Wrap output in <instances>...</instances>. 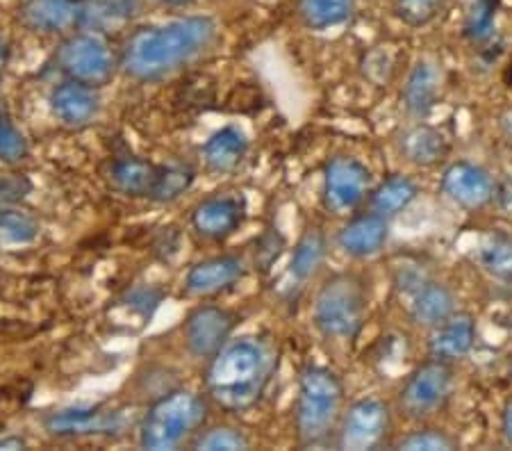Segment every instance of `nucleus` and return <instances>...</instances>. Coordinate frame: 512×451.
<instances>
[{"label":"nucleus","mask_w":512,"mask_h":451,"mask_svg":"<svg viewBox=\"0 0 512 451\" xmlns=\"http://www.w3.org/2000/svg\"><path fill=\"white\" fill-rule=\"evenodd\" d=\"M478 265L497 281H512V235L490 231L481 237L476 249Z\"/></svg>","instance_id":"a878e982"},{"label":"nucleus","mask_w":512,"mask_h":451,"mask_svg":"<svg viewBox=\"0 0 512 451\" xmlns=\"http://www.w3.org/2000/svg\"><path fill=\"white\" fill-rule=\"evenodd\" d=\"M285 244H287L285 235L280 233L278 228L269 226L267 231H264L258 240H255V249H253L255 269H260V272H269V269L280 260V256H283Z\"/></svg>","instance_id":"c9c22d12"},{"label":"nucleus","mask_w":512,"mask_h":451,"mask_svg":"<svg viewBox=\"0 0 512 451\" xmlns=\"http://www.w3.org/2000/svg\"><path fill=\"white\" fill-rule=\"evenodd\" d=\"M326 251L328 242L324 233L317 231V228L305 231L301 235V240L294 246L292 260H289V276L299 283L310 281V278L319 272V267L324 265Z\"/></svg>","instance_id":"bb28decb"},{"label":"nucleus","mask_w":512,"mask_h":451,"mask_svg":"<svg viewBox=\"0 0 512 451\" xmlns=\"http://www.w3.org/2000/svg\"><path fill=\"white\" fill-rule=\"evenodd\" d=\"M160 164L142 158H119L110 164L107 178L114 190L132 199H153L158 185Z\"/></svg>","instance_id":"5701e85b"},{"label":"nucleus","mask_w":512,"mask_h":451,"mask_svg":"<svg viewBox=\"0 0 512 451\" xmlns=\"http://www.w3.org/2000/svg\"><path fill=\"white\" fill-rule=\"evenodd\" d=\"M217 23L210 16H180L160 26H146L126 39L119 67L128 78L158 82L210 51Z\"/></svg>","instance_id":"f257e3e1"},{"label":"nucleus","mask_w":512,"mask_h":451,"mask_svg":"<svg viewBox=\"0 0 512 451\" xmlns=\"http://www.w3.org/2000/svg\"><path fill=\"white\" fill-rule=\"evenodd\" d=\"M367 285L360 276H328L312 301V324L324 340L353 342L367 322Z\"/></svg>","instance_id":"20e7f679"},{"label":"nucleus","mask_w":512,"mask_h":451,"mask_svg":"<svg viewBox=\"0 0 512 451\" xmlns=\"http://www.w3.org/2000/svg\"><path fill=\"white\" fill-rule=\"evenodd\" d=\"M28 155V139L14 126L10 117L0 112V162L19 164Z\"/></svg>","instance_id":"e433bc0d"},{"label":"nucleus","mask_w":512,"mask_h":451,"mask_svg":"<svg viewBox=\"0 0 512 451\" xmlns=\"http://www.w3.org/2000/svg\"><path fill=\"white\" fill-rule=\"evenodd\" d=\"M344 415V385L328 367L310 365L301 372L294 404L296 436L303 447H319L337 436Z\"/></svg>","instance_id":"7ed1b4c3"},{"label":"nucleus","mask_w":512,"mask_h":451,"mask_svg":"<svg viewBox=\"0 0 512 451\" xmlns=\"http://www.w3.org/2000/svg\"><path fill=\"white\" fill-rule=\"evenodd\" d=\"M244 260L237 256H214L196 262L185 276V290L192 297H212L230 290L244 278Z\"/></svg>","instance_id":"a211bd4d"},{"label":"nucleus","mask_w":512,"mask_h":451,"mask_svg":"<svg viewBox=\"0 0 512 451\" xmlns=\"http://www.w3.org/2000/svg\"><path fill=\"white\" fill-rule=\"evenodd\" d=\"M139 10H142L139 0H80L78 28L105 35L128 26Z\"/></svg>","instance_id":"4be33fe9"},{"label":"nucleus","mask_w":512,"mask_h":451,"mask_svg":"<svg viewBox=\"0 0 512 451\" xmlns=\"http://www.w3.org/2000/svg\"><path fill=\"white\" fill-rule=\"evenodd\" d=\"M210 408L201 395L171 390L155 399L139 424V445L153 451L178 449L192 442L208 422Z\"/></svg>","instance_id":"39448f33"},{"label":"nucleus","mask_w":512,"mask_h":451,"mask_svg":"<svg viewBox=\"0 0 512 451\" xmlns=\"http://www.w3.org/2000/svg\"><path fill=\"white\" fill-rule=\"evenodd\" d=\"M5 64H7V46H5L3 37H0V69H3Z\"/></svg>","instance_id":"79ce46f5"},{"label":"nucleus","mask_w":512,"mask_h":451,"mask_svg":"<svg viewBox=\"0 0 512 451\" xmlns=\"http://www.w3.org/2000/svg\"><path fill=\"white\" fill-rule=\"evenodd\" d=\"M203 162L214 174H230L249 153V137L242 128L224 126L203 144Z\"/></svg>","instance_id":"b1692460"},{"label":"nucleus","mask_w":512,"mask_h":451,"mask_svg":"<svg viewBox=\"0 0 512 451\" xmlns=\"http://www.w3.org/2000/svg\"><path fill=\"white\" fill-rule=\"evenodd\" d=\"M55 62L69 80H78L89 87H103L114 78L117 62L103 35L80 30L66 37L57 46Z\"/></svg>","instance_id":"0eeeda50"},{"label":"nucleus","mask_w":512,"mask_h":451,"mask_svg":"<svg viewBox=\"0 0 512 451\" xmlns=\"http://www.w3.org/2000/svg\"><path fill=\"white\" fill-rule=\"evenodd\" d=\"M30 180L23 176H7L0 178V208L5 205H14L19 203L21 199H26L30 192Z\"/></svg>","instance_id":"4c0bfd02"},{"label":"nucleus","mask_w":512,"mask_h":451,"mask_svg":"<svg viewBox=\"0 0 512 451\" xmlns=\"http://www.w3.org/2000/svg\"><path fill=\"white\" fill-rule=\"evenodd\" d=\"M419 196V187L415 180L403 174H394L385 178L381 185H376L369 192V205L371 210L378 212L387 219L401 215L403 210L410 208V203Z\"/></svg>","instance_id":"393cba45"},{"label":"nucleus","mask_w":512,"mask_h":451,"mask_svg":"<svg viewBox=\"0 0 512 451\" xmlns=\"http://www.w3.org/2000/svg\"><path fill=\"white\" fill-rule=\"evenodd\" d=\"M355 12V0H299V16L308 30L340 28Z\"/></svg>","instance_id":"cd10ccee"},{"label":"nucleus","mask_w":512,"mask_h":451,"mask_svg":"<svg viewBox=\"0 0 512 451\" xmlns=\"http://www.w3.org/2000/svg\"><path fill=\"white\" fill-rule=\"evenodd\" d=\"M244 201L239 196H208L192 212V228L210 242H224L244 224Z\"/></svg>","instance_id":"4468645a"},{"label":"nucleus","mask_w":512,"mask_h":451,"mask_svg":"<svg viewBox=\"0 0 512 451\" xmlns=\"http://www.w3.org/2000/svg\"><path fill=\"white\" fill-rule=\"evenodd\" d=\"M396 149H399L401 158L412 164V167L435 169L442 162H447L451 144L435 126L419 121L415 126L403 130L399 142H396Z\"/></svg>","instance_id":"6ab92c4d"},{"label":"nucleus","mask_w":512,"mask_h":451,"mask_svg":"<svg viewBox=\"0 0 512 451\" xmlns=\"http://www.w3.org/2000/svg\"><path fill=\"white\" fill-rule=\"evenodd\" d=\"M396 449L406 451H451L458 449V440L444 429H433V426H424V429L410 431L396 442Z\"/></svg>","instance_id":"72a5a7b5"},{"label":"nucleus","mask_w":512,"mask_h":451,"mask_svg":"<svg viewBox=\"0 0 512 451\" xmlns=\"http://www.w3.org/2000/svg\"><path fill=\"white\" fill-rule=\"evenodd\" d=\"M28 442L21 436H0V449H26Z\"/></svg>","instance_id":"ea45409f"},{"label":"nucleus","mask_w":512,"mask_h":451,"mask_svg":"<svg viewBox=\"0 0 512 451\" xmlns=\"http://www.w3.org/2000/svg\"><path fill=\"white\" fill-rule=\"evenodd\" d=\"M0 237L12 244L35 242L39 237V221L30 212L5 205V208H0Z\"/></svg>","instance_id":"7c9ffc66"},{"label":"nucleus","mask_w":512,"mask_h":451,"mask_svg":"<svg viewBox=\"0 0 512 451\" xmlns=\"http://www.w3.org/2000/svg\"><path fill=\"white\" fill-rule=\"evenodd\" d=\"M80 0H21L19 21L39 35H62L78 26Z\"/></svg>","instance_id":"aec40b11"},{"label":"nucleus","mask_w":512,"mask_h":451,"mask_svg":"<svg viewBox=\"0 0 512 451\" xmlns=\"http://www.w3.org/2000/svg\"><path fill=\"white\" fill-rule=\"evenodd\" d=\"M194 449L205 451H235V449H249L251 440L246 438V433L233 426H212V429H201L198 436L192 440Z\"/></svg>","instance_id":"473e14b6"},{"label":"nucleus","mask_w":512,"mask_h":451,"mask_svg":"<svg viewBox=\"0 0 512 451\" xmlns=\"http://www.w3.org/2000/svg\"><path fill=\"white\" fill-rule=\"evenodd\" d=\"M371 169L353 155H335L324 167L321 201L333 215H351L371 192Z\"/></svg>","instance_id":"6e6552de"},{"label":"nucleus","mask_w":512,"mask_h":451,"mask_svg":"<svg viewBox=\"0 0 512 451\" xmlns=\"http://www.w3.org/2000/svg\"><path fill=\"white\" fill-rule=\"evenodd\" d=\"M501 436L506 440V445L512 447V397L501 410Z\"/></svg>","instance_id":"58836bf2"},{"label":"nucleus","mask_w":512,"mask_h":451,"mask_svg":"<svg viewBox=\"0 0 512 451\" xmlns=\"http://www.w3.org/2000/svg\"><path fill=\"white\" fill-rule=\"evenodd\" d=\"M442 73L433 62L421 60L410 69L406 85L401 89V103L410 117L424 119L433 112L440 98Z\"/></svg>","instance_id":"412c9836"},{"label":"nucleus","mask_w":512,"mask_h":451,"mask_svg":"<svg viewBox=\"0 0 512 451\" xmlns=\"http://www.w3.org/2000/svg\"><path fill=\"white\" fill-rule=\"evenodd\" d=\"M48 105H51L53 117L64 128L80 130L96 121L98 112H101V96H98L96 87L66 78L60 85L53 87Z\"/></svg>","instance_id":"2eb2a0df"},{"label":"nucleus","mask_w":512,"mask_h":451,"mask_svg":"<svg viewBox=\"0 0 512 451\" xmlns=\"http://www.w3.org/2000/svg\"><path fill=\"white\" fill-rule=\"evenodd\" d=\"M158 3L169 5V7H187V5H192L194 0H158Z\"/></svg>","instance_id":"a19ab883"},{"label":"nucleus","mask_w":512,"mask_h":451,"mask_svg":"<svg viewBox=\"0 0 512 451\" xmlns=\"http://www.w3.org/2000/svg\"><path fill=\"white\" fill-rule=\"evenodd\" d=\"M476 344V319L469 313L456 310L449 319L431 328L428 335V356L444 360V363H458V360L472 354Z\"/></svg>","instance_id":"dca6fc26"},{"label":"nucleus","mask_w":512,"mask_h":451,"mask_svg":"<svg viewBox=\"0 0 512 451\" xmlns=\"http://www.w3.org/2000/svg\"><path fill=\"white\" fill-rule=\"evenodd\" d=\"M499 0H474L472 10L465 21V35L472 41H485L492 35L494 19H497Z\"/></svg>","instance_id":"f704fd0d"},{"label":"nucleus","mask_w":512,"mask_h":451,"mask_svg":"<svg viewBox=\"0 0 512 451\" xmlns=\"http://www.w3.org/2000/svg\"><path fill=\"white\" fill-rule=\"evenodd\" d=\"M399 287L410 294L408 315L412 324L428 328V331L442 324L444 319H449L458 310L456 292L449 285L433 281V278L401 276Z\"/></svg>","instance_id":"ddd939ff"},{"label":"nucleus","mask_w":512,"mask_h":451,"mask_svg":"<svg viewBox=\"0 0 512 451\" xmlns=\"http://www.w3.org/2000/svg\"><path fill=\"white\" fill-rule=\"evenodd\" d=\"M453 383H456L453 365L437 358H428L426 363L412 369L406 383H403L399 399H396L401 415L412 422H424L435 413H440L451 399Z\"/></svg>","instance_id":"423d86ee"},{"label":"nucleus","mask_w":512,"mask_h":451,"mask_svg":"<svg viewBox=\"0 0 512 451\" xmlns=\"http://www.w3.org/2000/svg\"><path fill=\"white\" fill-rule=\"evenodd\" d=\"M123 413L119 408L78 406L53 410L44 417V429L57 438H92L117 436L123 429Z\"/></svg>","instance_id":"f8f14e48"},{"label":"nucleus","mask_w":512,"mask_h":451,"mask_svg":"<svg viewBox=\"0 0 512 451\" xmlns=\"http://www.w3.org/2000/svg\"><path fill=\"white\" fill-rule=\"evenodd\" d=\"M440 190L453 205L476 212L492 203L494 194H497V183H494L490 171L481 164L456 160L442 171Z\"/></svg>","instance_id":"9b49d317"},{"label":"nucleus","mask_w":512,"mask_h":451,"mask_svg":"<svg viewBox=\"0 0 512 451\" xmlns=\"http://www.w3.org/2000/svg\"><path fill=\"white\" fill-rule=\"evenodd\" d=\"M387 240H390V219L378 215L374 210L353 217L337 233V246H340L346 256L355 260L371 258L376 253H381Z\"/></svg>","instance_id":"f3484780"},{"label":"nucleus","mask_w":512,"mask_h":451,"mask_svg":"<svg viewBox=\"0 0 512 451\" xmlns=\"http://www.w3.org/2000/svg\"><path fill=\"white\" fill-rule=\"evenodd\" d=\"M237 315L221 306H198L185 319V344L194 358L210 360L233 338Z\"/></svg>","instance_id":"9d476101"},{"label":"nucleus","mask_w":512,"mask_h":451,"mask_svg":"<svg viewBox=\"0 0 512 451\" xmlns=\"http://www.w3.org/2000/svg\"><path fill=\"white\" fill-rule=\"evenodd\" d=\"M276 365L278 356L267 340L244 335L230 340L217 356L210 358L205 390L221 410L242 415L258 406L274 379Z\"/></svg>","instance_id":"f03ea898"},{"label":"nucleus","mask_w":512,"mask_h":451,"mask_svg":"<svg viewBox=\"0 0 512 451\" xmlns=\"http://www.w3.org/2000/svg\"><path fill=\"white\" fill-rule=\"evenodd\" d=\"M164 299V290L158 285H135L126 290L119 297L117 303H121L123 308L130 310V313H135L139 319H142V324L151 322L155 310L160 308V303Z\"/></svg>","instance_id":"2f4dec72"},{"label":"nucleus","mask_w":512,"mask_h":451,"mask_svg":"<svg viewBox=\"0 0 512 451\" xmlns=\"http://www.w3.org/2000/svg\"><path fill=\"white\" fill-rule=\"evenodd\" d=\"M392 431L390 406L381 399H358L349 408L337 426V447L351 451L381 449Z\"/></svg>","instance_id":"1a4fd4ad"},{"label":"nucleus","mask_w":512,"mask_h":451,"mask_svg":"<svg viewBox=\"0 0 512 451\" xmlns=\"http://www.w3.org/2000/svg\"><path fill=\"white\" fill-rule=\"evenodd\" d=\"M194 180H196V174L192 167H185V164H160L158 185H155L151 201L155 203L176 201L185 192L192 190Z\"/></svg>","instance_id":"c85d7f7f"},{"label":"nucleus","mask_w":512,"mask_h":451,"mask_svg":"<svg viewBox=\"0 0 512 451\" xmlns=\"http://www.w3.org/2000/svg\"><path fill=\"white\" fill-rule=\"evenodd\" d=\"M451 0H392L396 19L410 28H424L447 12Z\"/></svg>","instance_id":"c756f323"}]
</instances>
